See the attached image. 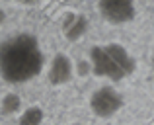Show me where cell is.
I'll return each mask as SVG.
<instances>
[{
    "label": "cell",
    "mask_w": 154,
    "mask_h": 125,
    "mask_svg": "<svg viewBox=\"0 0 154 125\" xmlns=\"http://www.w3.org/2000/svg\"><path fill=\"white\" fill-rule=\"evenodd\" d=\"M43 51L31 33H20L0 43V76L10 84H23L43 70Z\"/></svg>",
    "instance_id": "1"
},
{
    "label": "cell",
    "mask_w": 154,
    "mask_h": 125,
    "mask_svg": "<svg viewBox=\"0 0 154 125\" xmlns=\"http://www.w3.org/2000/svg\"><path fill=\"white\" fill-rule=\"evenodd\" d=\"M90 67L96 76L121 80L135 70V59L119 43L96 45L90 49Z\"/></svg>",
    "instance_id": "2"
},
{
    "label": "cell",
    "mask_w": 154,
    "mask_h": 125,
    "mask_svg": "<svg viewBox=\"0 0 154 125\" xmlns=\"http://www.w3.org/2000/svg\"><path fill=\"white\" fill-rule=\"evenodd\" d=\"M121 106H123V98L111 86L98 88L90 98V108L98 117H111L121 110Z\"/></svg>",
    "instance_id": "3"
},
{
    "label": "cell",
    "mask_w": 154,
    "mask_h": 125,
    "mask_svg": "<svg viewBox=\"0 0 154 125\" xmlns=\"http://www.w3.org/2000/svg\"><path fill=\"white\" fill-rule=\"evenodd\" d=\"M98 10L111 23H125L135 18V6L129 0H102Z\"/></svg>",
    "instance_id": "4"
},
{
    "label": "cell",
    "mask_w": 154,
    "mask_h": 125,
    "mask_svg": "<svg viewBox=\"0 0 154 125\" xmlns=\"http://www.w3.org/2000/svg\"><path fill=\"white\" fill-rule=\"evenodd\" d=\"M72 61L68 55L64 53H57L51 61V68H49V82L55 84V86H60V84H66L68 80L72 78Z\"/></svg>",
    "instance_id": "5"
},
{
    "label": "cell",
    "mask_w": 154,
    "mask_h": 125,
    "mask_svg": "<svg viewBox=\"0 0 154 125\" xmlns=\"http://www.w3.org/2000/svg\"><path fill=\"white\" fill-rule=\"evenodd\" d=\"M88 30V20L86 16L82 14H68L63 22V31H64V37L70 39V41H76L80 39Z\"/></svg>",
    "instance_id": "6"
},
{
    "label": "cell",
    "mask_w": 154,
    "mask_h": 125,
    "mask_svg": "<svg viewBox=\"0 0 154 125\" xmlns=\"http://www.w3.org/2000/svg\"><path fill=\"white\" fill-rule=\"evenodd\" d=\"M45 119V114L39 106H31L20 115V125H41Z\"/></svg>",
    "instance_id": "7"
},
{
    "label": "cell",
    "mask_w": 154,
    "mask_h": 125,
    "mask_svg": "<svg viewBox=\"0 0 154 125\" xmlns=\"http://www.w3.org/2000/svg\"><path fill=\"white\" fill-rule=\"evenodd\" d=\"M22 106V100L18 94H6L2 100V111L4 114H16Z\"/></svg>",
    "instance_id": "8"
},
{
    "label": "cell",
    "mask_w": 154,
    "mask_h": 125,
    "mask_svg": "<svg viewBox=\"0 0 154 125\" xmlns=\"http://www.w3.org/2000/svg\"><path fill=\"white\" fill-rule=\"evenodd\" d=\"M2 22H4V12L0 10V23H2Z\"/></svg>",
    "instance_id": "9"
}]
</instances>
